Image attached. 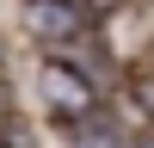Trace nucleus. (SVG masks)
<instances>
[{
	"instance_id": "2",
	"label": "nucleus",
	"mask_w": 154,
	"mask_h": 148,
	"mask_svg": "<svg viewBox=\"0 0 154 148\" xmlns=\"http://www.w3.org/2000/svg\"><path fill=\"white\" fill-rule=\"evenodd\" d=\"M25 31L56 56V49L80 43V37L93 31V19L80 12V0H25Z\"/></svg>"
},
{
	"instance_id": "4",
	"label": "nucleus",
	"mask_w": 154,
	"mask_h": 148,
	"mask_svg": "<svg viewBox=\"0 0 154 148\" xmlns=\"http://www.w3.org/2000/svg\"><path fill=\"white\" fill-rule=\"evenodd\" d=\"M130 99H136V105H142V117L154 123V80H142V86H136V93H130Z\"/></svg>"
},
{
	"instance_id": "3",
	"label": "nucleus",
	"mask_w": 154,
	"mask_h": 148,
	"mask_svg": "<svg viewBox=\"0 0 154 148\" xmlns=\"http://www.w3.org/2000/svg\"><path fill=\"white\" fill-rule=\"evenodd\" d=\"M62 142H68V148H130V136H123V123H117V117L93 111V117L62 123Z\"/></svg>"
},
{
	"instance_id": "1",
	"label": "nucleus",
	"mask_w": 154,
	"mask_h": 148,
	"mask_svg": "<svg viewBox=\"0 0 154 148\" xmlns=\"http://www.w3.org/2000/svg\"><path fill=\"white\" fill-rule=\"evenodd\" d=\"M37 93H43V105L56 111L62 123H74V117H93V111H99V86L86 80V74H74L68 62H56V56L37 68Z\"/></svg>"
},
{
	"instance_id": "5",
	"label": "nucleus",
	"mask_w": 154,
	"mask_h": 148,
	"mask_svg": "<svg viewBox=\"0 0 154 148\" xmlns=\"http://www.w3.org/2000/svg\"><path fill=\"white\" fill-rule=\"evenodd\" d=\"M0 68H6V56H0Z\"/></svg>"
}]
</instances>
